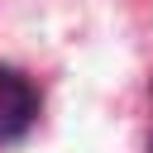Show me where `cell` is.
Instances as JSON below:
<instances>
[{
    "label": "cell",
    "mask_w": 153,
    "mask_h": 153,
    "mask_svg": "<svg viewBox=\"0 0 153 153\" xmlns=\"http://www.w3.org/2000/svg\"><path fill=\"white\" fill-rule=\"evenodd\" d=\"M38 110H43L38 86H33L24 72H14V67L0 62V143L24 139V134L38 124Z\"/></svg>",
    "instance_id": "obj_1"
}]
</instances>
